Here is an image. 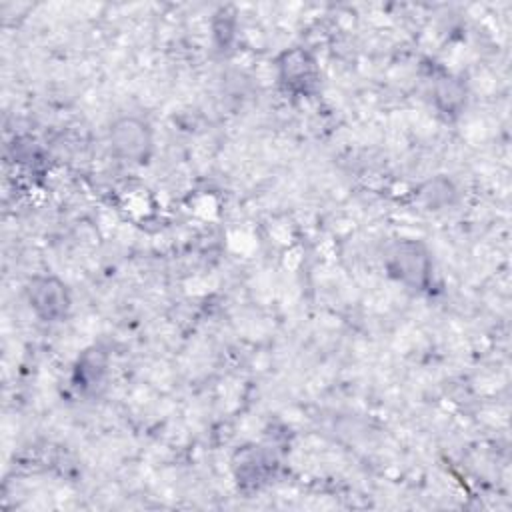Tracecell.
Wrapping results in <instances>:
<instances>
[{"label": "cell", "mask_w": 512, "mask_h": 512, "mask_svg": "<svg viewBox=\"0 0 512 512\" xmlns=\"http://www.w3.org/2000/svg\"><path fill=\"white\" fill-rule=\"evenodd\" d=\"M384 268L396 282L414 290H424L432 280L434 262L424 242L402 238L388 246L384 254Z\"/></svg>", "instance_id": "1"}, {"label": "cell", "mask_w": 512, "mask_h": 512, "mask_svg": "<svg viewBox=\"0 0 512 512\" xmlns=\"http://www.w3.org/2000/svg\"><path fill=\"white\" fill-rule=\"evenodd\" d=\"M106 368H108V356L106 352H102L100 348L92 346L88 350H84L80 356H78V362H76V376H74V382L78 388L82 390H88V388H94L98 386L104 376H106Z\"/></svg>", "instance_id": "6"}, {"label": "cell", "mask_w": 512, "mask_h": 512, "mask_svg": "<svg viewBox=\"0 0 512 512\" xmlns=\"http://www.w3.org/2000/svg\"><path fill=\"white\" fill-rule=\"evenodd\" d=\"M26 302L34 316L42 322H62L72 308L68 284L54 274H36L26 282Z\"/></svg>", "instance_id": "2"}, {"label": "cell", "mask_w": 512, "mask_h": 512, "mask_svg": "<svg viewBox=\"0 0 512 512\" xmlns=\"http://www.w3.org/2000/svg\"><path fill=\"white\" fill-rule=\"evenodd\" d=\"M238 458L240 460L234 464V470H236V478L242 486L244 484L260 486L262 482H266V472L270 470L268 468L270 460H266L258 448H244L238 452Z\"/></svg>", "instance_id": "7"}, {"label": "cell", "mask_w": 512, "mask_h": 512, "mask_svg": "<svg viewBox=\"0 0 512 512\" xmlns=\"http://www.w3.org/2000/svg\"><path fill=\"white\" fill-rule=\"evenodd\" d=\"M276 72L282 88L298 96L310 94L318 84L316 58L300 46L280 52L276 58Z\"/></svg>", "instance_id": "4"}, {"label": "cell", "mask_w": 512, "mask_h": 512, "mask_svg": "<svg viewBox=\"0 0 512 512\" xmlns=\"http://www.w3.org/2000/svg\"><path fill=\"white\" fill-rule=\"evenodd\" d=\"M454 196H456V188L444 176H436L428 180L420 190V198L428 210H440L444 206H450Z\"/></svg>", "instance_id": "8"}, {"label": "cell", "mask_w": 512, "mask_h": 512, "mask_svg": "<svg viewBox=\"0 0 512 512\" xmlns=\"http://www.w3.org/2000/svg\"><path fill=\"white\" fill-rule=\"evenodd\" d=\"M434 102L444 116H458L466 104V84L462 78L446 74L434 84Z\"/></svg>", "instance_id": "5"}, {"label": "cell", "mask_w": 512, "mask_h": 512, "mask_svg": "<svg viewBox=\"0 0 512 512\" xmlns=\"http://www.w3.org/2000/svg\"><path fill=\"white\" fill-rule=\"evenodd\" d=\"M112 154L130 164H146L154 152L152 126L140 116H120L110 124Z\"/></svg>", "instance_id": "3"}]
</instances>
